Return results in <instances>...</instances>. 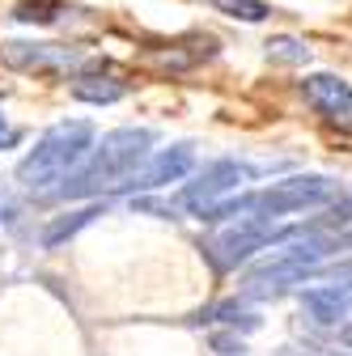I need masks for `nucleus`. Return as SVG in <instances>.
<instances>
[{
	"mask_svg": "<svg viewBox=\"0 0 352 356\" xmlns=\"http://www.w3.org/2000/svg\"><path fill=\"white\" fill-rule=\"evenodd\" d=\"M60 13H72L64 0H22L13 9V22H26V26H51Z\"/></svg>",
	"mask_w": 352,
	"mask_h": 356,
	"instance_id": "12",
	"label": "nucleus"
},
{
	"mask_svg": "<svg viewBox=\"0 0 352 356\" xmlns=\"http://www.w3.org/2000/svg\"><path fill=\"white\" fill-rule=\"evenodd\" d=\"M94 216H102V208L94 204V208H81V212H68V216H60V220H51L47 229H42V246H60V242H68L77 229H85Z\"/></svg>",
	"mask_w": 352,
	"mask_h": 356,
	"instance_id": "11",
	"label": "nucleus"
},
{
	"mask_svg": "<svg viewBox=\"0 0 352 356\" xmlns=\"http://www.w3.org/2000/svg\"><path fill=\"white\" fill-rule=\"evenodd\" d=\"M17 136H13V131H5V111H0V145H13Z\"/></svg>",
	"mask_w": 352,
	"mask_h": 356,
	"instance_id": "17",
	"label": "nucleus"
},
{
	"mask_svg": "<svg viewBox=\"0 0 352 356\" xmlns=\"http://www.w3.org/2000/svg\"><path fill=\"white\" fill-rule=\"evenodd\" d=\"M268 60H276V64H305V60H310V47H305L301 38L280 34V38L268 42Z\"/></svg>",
	"mask_w": 352,
	"mask_h": 356,
	"instance_id": "14",
	"label": "nucleus"
},
{
	"mask_svg": "<svg viewBox=\"0 0 352 356\" xmlns=\"http://www.w3.org/2000/svg\"><path fill=\"white\" fill-rule=\"evenodd\" d=\"M17 212V204H13V195H9V187L5 183H0V220H9Z\"/></svg>",
	"mask_w": 352,
	"mask_h": 356,
	"instance_id": "16",
	"label": "nucleus"
},
{
	"mask_svg": "<svg viewBox=\"0 0 352 356\" xmlns=\"http://www.w3.org/2000/svg\"><path fill=\"white\" fill-rule=\"evenodd\" d=\"M335 183L323 174H293L285 183H272L263 191H250V195H234V200H221L212 204L208 212H200V220H225V216H289V212H301V208H314L323 200H331Z\"/></svg>",
	"mask_w": 352,
	"mask_h": 356,
	"instance_id": "3",
	"label": "nucleus"
},
{
	"mask_svg": "<svg viewBox=\"0 0 352 356\" xmlns=\"http://www.w3.org/2000/svg\"><path fill=\"white\" fill-rule=\"evenodd\" d=\"M301 98L310 102L319 115L327 119H344L352 115V85L335 72H314V76H305L301 81Z\"/></svg>",
	"mask_w": 352,
	"mask_h": 356,
	"instance_id": "8",
	"label": "nucleus"
},
{
	"mask_svg": "<svg viewBox=\"0 0 352 356\" xmlns=\"http://www.w3.org/2000/svg\"><path fill=\"white\" fill-rule=\"evenodd\" d=\"M153 149V131L149 127H119V131H106L102 145L94 149V157L77 165V174H64L60 187L51 191L56 200H85V195H102V191H115L123 178L136 170Z\"/></svg>",
	"mask_w": 352,
	"mask_h": 356,
	"instance_id": "1",
	"label": "nucleus"
},
{
	"mask_svg": "<svg viewBox=\"0 0 352 356\" xmlns=\"http://www.w3.org/2000/svg\"><path fill=\"white\" fill-rule=\"evenodd\" d=\"M301 305H305V314H310L319 327H335V323L348 318L352 293H344V289H310L301 297Z\"/></svg>",
	"mask_w": 352,
	"mask_h": 356,
	"instance_id": "9",
	"label": "nucleus"
},
{
	"mask_svg": "<svg viewBox=\"0 0 352 356\" xmlns=\"http://www.w3.org/2000/svg\"><path fill=\"white\" fill-rule=\"evenodd\" d=\"M127 94V81L111 76V72H81L72 81V98L81 102H94V106H106V102H119Z\"/></svg>",
	"mask_w": 352,
	"mask_h": 356,
	"instance_id": "10",
	"label": "nucleus"
},
{
	"mask_svg": "<svg viewBox=\"0 0 352 356\" xmlns=\"http://www.w3.org/2000/svg\"><path fill=\"white\" fill-rule=\"evenodd\" d=\"M242 183H246V165L242 161H230V157L225 161H212V165H204L195 174V183L183 187L179 204L191 208V212H208L212 204H221L225 195H234Z\"/></svg>",
	"mask_w": 352,
	"mask_h": 356,
	"instance_id": "5",
	"label": "nucleus"
},
{
	"mask_svg": "<svg viewBox=\"0 0 352 356\" xmlns=\"http://www.w3.org/2000/svg\"><path fill=\"white\" fill-rule=\"evenodd\" d=\"M195 165V149L191 145H174V149H161L157 157H149L145 165H136L115 191H157L166 183H179V178Z\"/></svg>",
	"mask_w": 352,
	"mask_h": 356,
	"instance_id": "7",
	"label": "nucleus"
},
{
	"mask_svg": "<svg viewBox=\"0 0 352 356\" xmlns=\"http://www.w3.org/2000/svg\"><path fill=\"white\" fill-rule=\"evenodd\" d=\"M0 64L17 68V72H47V76H64L68 68L85 64L81 51L72 47H56V42H0Z\"/></svg>",
	"mask_w": 352,
	"mask_h": 356,
	"instance_id": "6",
	"label": "nucleus"
},
{
	"mask_svg": "<svg viewBox=\"0 0 352 356\" xmlns=\"http://www.w3.org/2000/svg\"><path fill=\"white\" fill-rule=\"evenodd\" d=\"M208 5L216 9V13H225V17H234V22H263L272 9L263 5V0H208Z\"/></svg>",
	"mask_w": 352,
	"mask_h": 356,
	"instance_id": "13",
	"label": "nucleus"
},
{
	"mask_svg": "<svg viewBox=\"0 0 352 356\" xmlns=\"http://www.w3.org/2000/svg\"><path fill=\"white\" fill-rule=\"evenodd\" d=\"M297 234H310V229H305V225L276 229V225H272V216H242L234 229L216 234V238L208 242V259H212L216 272H234V267L246 263L255 250H268V246L289 242V238H297Z\"/></svg>",
	"mask_w": 352,
	"mask_h": 356,
	"instance_id": "4",
	"label": "nucleus"
},
{
	"mask_svg": "<svg viewBox=\"0 0 352 356\" xmlns=\"http://www.w3.org/2000/svg\"><path fill=\"white\" fill-rule=\"evenodd\" d=\"M344 246H352V238H344Z\"/></svg>",
	"mask_w": 352,
	"mask_h": 356,
	"instance_id": "18",
	"label": "nucleus"
},
{
	"mask_svg": "<svg viewBox=\"0 0 352 356\" xmlns=\"http://www.w3.org/2000/svg\"><path fill=\"white\" fill-rule=\"evenodd\" d=\"M212 348L221 356H242V339L238 335H212Z\"/></svg>",
	"mask_w": 352,
	"mask_h": 356,
	"instance_id": "15",
	"label": "nucleus"
},
{
	"mask_svg": "<svg viewBox=\"0 0 352 356\" xmlns=\"http://www.w3.org/2000/svg\"><path fill=\"white\" fill-rule=\"evenodd\" d=\"M90 149H94V123H85V119L56 123L51 131H42V136L34 140V149L22 157L17 183H26L30 191L51 187V183H60L68 170H77Z\"/></svg>",
	"mask_w": 352,
	"mask_h": 356,
	"instance_id": "2",
	"label": "nucleus"
}]
</instances>
